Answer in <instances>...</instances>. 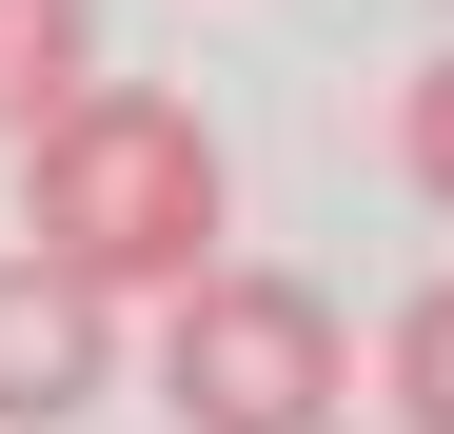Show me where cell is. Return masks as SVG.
Segmentation results:
<instances>
[{
    "mask_svg": "<svg viewBox=\"0 0 454 434\" xmlns=\"http://www.w3.org/2000/svg\"><path fill=\"white\" fill-rule=\"evenodd\" d=\"M356 395V336L317 276H277V257H198L178 297H159V415L178 434H336Z\"/></svg>",
    "mask_w": 454,
    "mask_h": 434,
    "instance_id": "obj_2",
    "label": "cell"
},
{
    "mask_svg": "<svg viewBox=\"0 0 454 434\" xmlns=\"http://www.w3.org/2000/svg\"><path fill=\"white\" fill-rule=\"evenodd\" d=\"M119 395V297H80L59 257H0V434H59Z\"/></svg>",
    "mask_w": 454,
    "mask_h": 434,
    "instance_id": "obj_3",
    "label": "cell"
},
{
    "mask_svg": "<svg viewBox=\"0 0 454 434\" xmlns=\"http://www.w3.org/2000/svg\"><path fill=\"white\" fill-rule=\"evenodd\" d=\"M356 376H375V434H454V316L415 297L395 336H375V355H356Z\"/></svg>",
    "mask_w": 454,
    "mask_h": 434,
    "instance_id": "obj_5",
    "label": "cell"
},
{
    "mask_svg": "<svg viewBox=\"0 0 454 434\" xmlns=\"http://www.w3.org/2000/svg\"><path fill=\"white\" fill-rule=\"evenodd\" d=\"M336 434H375V415H336Z\"/></svg>",
    "mask_w": 454,
    "mask_h": 434,
    "instance_id": "obj_6",
    "label": "cell"
},
{
    "mask_svg": "<svg viewBox=\"0 0 454 434\" xmlns=\"http://www.w3.org/2000/svg\"><path fill=\"white\" fill-rule=\"evenodd\" d=\"M20 257H59L80 297H178L198 257H238V178H217V119L159 80H80L20 138Z\"/></svg>",
    "mask_w": 454,
    "mask_h": 434,
    "instance_id": "obj_1",
    "label": "cell"
},
{
    "mask_svg": "<svg viewBox=\"0 0 454 434\" xmlns=\"http://www.w3.org/2000/svg\"><path fill=\"white\" fill-rule=\"evenodd\" d=\"M99 80V0H0V138H40Z\"/></svg>",
    "mask_w": 454,
    "mask_h": 434,
    "instance_id": "obj_4",
    "label": "cell"
}]
</instances>
